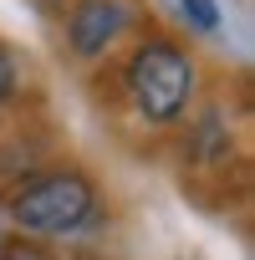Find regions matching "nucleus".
Wrapping results in <instances>:
<instances>
[{"instance_id":"f257e3e1","label":"nucleus","mask_w":255,"mask_h":260,"mask_svg":"<svg viewBox=\"0 0 255 260\" xmlns=\"http://www.w3.org/2000/svg\"><path fill=\"white\" fill-rule=\"evenodd\" d=\"M11 214L31 235H77L97 219V189L77 169H56L41 179H26L11 199Z\"/></svg>"},{"instance_id":"f03ea898","label":"nucleus","mask_w":255,"mask_h":260,"mask_svg":"<svg viewBox=\"0 0 255 260\" xmlns=\"http://www.w3.org/2000/svg\"><path fill=\"white\" fill-rule=\"evenodd\" d=\"M189 92H194V67L179 46L148 41L133 51V61H128V97L138 102V112L148 122H174L184 112Z\"/></svg>"},{"instance_id":"7ed1b4c3","label":"nucleus","mask_w":255,"mask_h":260,"mask_svg":"<svg viewBox=\"0 0 255 260\" xmlns=\"http://www.w3.org/2000/svg\"><path fill=\"white\" fill-rule=\"evenodd\" d=\"M122 26H128V11L117 6V0H82V6L72 11V21H67L72 46L82 56H97L102 46H112Z\"/></svg>"},{"instance_id":"20e7f679","label":"nucleus","mask_w":255,"mask_h":260,"mask_svg":"<svg viewBox=\"0 0 255 260\" xmlns=\"http://www.w3.org/2000/svg\"><path fill=\"white\" fill-rule=\"evenodd\" d=\"M179 11H184L199 31H214V26H219V6H214V0H179Z\"/></svg>"},{"instance_id":"39448f33","label":"nucleus","mask_w":255,"mask_h":260,"mask_svg":"<svg viewBox=\"0 0 255 260\" xmlns=\"http://www.w3.org/2000/svg\"><path fill=\"white\" fill-rule=\"evenodd\" d=\"M0 260H51V255L41 245H26L21 240V245H0Z\"/></svg>"},{"instance_id":"423d86ee","label":"nucleus","mask_w":255,"mask_h":260,"mask_svg":"<svg viewBox=\"0 0 255 260\" xmlns=\"http://www.w3.org/2000/svg\"><path fill=\"white\" fill-rule=\"evenodd\" d=\"M11 92H16V61H11L6 46H0V102H6Z\"/></svg>"}]
</instances>
